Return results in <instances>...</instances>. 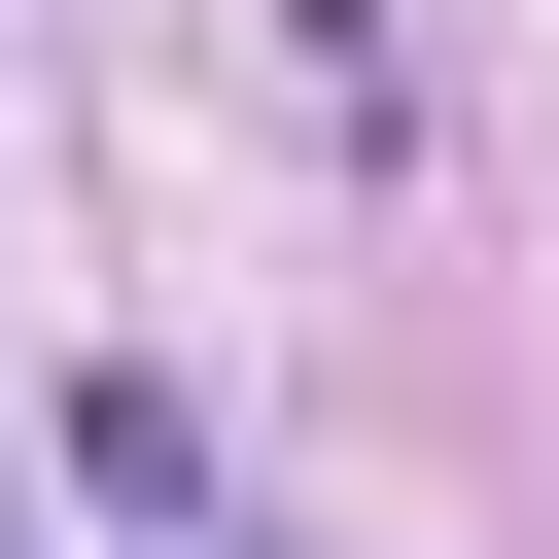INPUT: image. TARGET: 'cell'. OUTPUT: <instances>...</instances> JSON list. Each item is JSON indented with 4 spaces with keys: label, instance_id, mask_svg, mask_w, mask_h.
Returning <instances> with one entry per match:
<instances>
[{
    "label": "cell",
    "instance_id": "1",
    "mask_svg": "<svg viewBox=\"0 0 559 559\" xmlns=\"http://www.w3.org/2000/svg\"><path fill=\"white\" fill-rule=\"evenodd\" d=\"M245 559H280V524H245Z\"/></svg>",
    "mask_w": 559,
    "mask_h": 559
}]
</instances>
